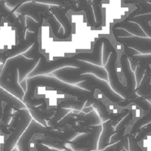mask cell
<instances>
[{
  "label": "cell",
  "mask_w": 151,
  "mask_h": 151,
  "mask_svg": "<svg viewBox=\"0 0 151 151\" xmlns=\"http://www.w3.org/2000/svg\"><path fill=\"white\" fill-rule=\"evenodd\" d=\"M102 130V125L91 127V133L81 134L66 144L70 145L72 151H97Z\"/></svg>",
  "instance_id": "8"
},
{
  "label": "cell",
  "mask_w": 151,
  "mask_h": 151,
  "mask_svg": "<svg viewBox=\"0 0 151 151\" xmlns=\"http://www.w3.org/2000/svg\"><path fill=\"white\" fill-rule=\"evenodd\" d=\"M12 108L6 104V106L3 108L2 116H1V124L0 126H6L8 125V122L10 121V117H12Z\"/></svg>",
  "instance_id": "29"
},
{
  "label": "cell",
  "mask_w": 151,
  "mask_h": 151,
  "mask_svg": "<svg viewBox=\"0 0 151 151\" xmlns=\"http://www.w3.org/2000/svg\"><path fill=\"white\" fill-rule=\"evenodd\" d=\"M91 107L93 109H95L98 112V116L100 117V119H101V121H103V122H106V121L109 120V119H113L115 116L116 114H111L109 111V110L107 109L106 105L104 104L102 100H99V99L96 98L95 100L94 101V103L91 105Z\"/></svg>",
  "instance_id": "22"
},
{
  "label": "cell",
  "mask_w": 151,
  "mask_h": 151,
  "mask_svg": "<svg viewBox=\"0 0 151 151\" xmlns=\"http://www.w3.org/2000/svg\"><path fill=\"white\" fill-rule=\"evenodd\" d=\"M132 118H133V112L130 111L129 113L125 116V118H124L123 119H122V120L119 122V124H117V125L114 128L115 131H116V133H118L123 128H126L128 124L131 121Z\"/></svg>",
  "instance_id": "32"
},
{
  "label": "cell",
  "mask_w": 151,
  "mask_h": 151,
  "mask_svg": "<svg viewBox=\"0 0 151 151\" xmlns=\"http://www.w3.org/2000/svg\"><path fill=\"white\" fill-rule=\"evenodd\" d=\"M117 42L124 47L136 50L141 55L151 54V38L132 36L128 38H115Z\"/></svg>",
  "instance_id": "11"
},
{
  "label": "cell",
  "mask_w": 151,
  "mask_h": 151,
  "mask_svg": "<svg viewBox=\"0 0 151 151\" xmlns=\"http://www.w3.org/2000/svg\"><path fill=\"white\" fill-rule=\"evenodd\" d=\"M24 2V1H5V4L8 8L14 11L19 6L22 5Z\"/></svg>",
  "instance_id": "34"
},
{
  "label": "cell",
  "mask_w": 151,
  "mask_h": 151,
  "mask_svg": "<svg viewBox=\"0 0 151 151\" xmlns=\"http://www.w3.org/2000/svg\"><path fill=\"white\" fill-rule=\"evenodd\" d=\"M39 59H28L22 55L7 59L0 70V87L23 101L25 93L19 83L35 69Z\"/></svg>",
  "instance_id": "2"
},
{
  "label": "cell",
  "mask_w": 151,
  "mask_h": 151,
  "mask_svg": "<svg viewBox=\"0 0 151 151\" xmlns=\"http://www.w3.org/2000/svg\"><path fill=\"white\" fill-rule=\"evenodd\" d=\"M128 140V151H143L139 145V143L136 141L135 136L127 134Z\"/></svg>",
  "instance_id": "31"
},
{
  "label": "cell",
  "mask_w": 151,
  "mask_h": 151,
  "mask_svg": "<svg viewBox=\"0 0 151 151\" xmlns=\"http://www.w3.org/2000/svg\"><path fill=\"white\" fill-rule=\"evenodd\" d=\"M32 119L36 121L44 127H48L47 122L52 117L56 112L55 110H50L49 111H41L39 109H28Z\"/></svg>",
  "instance_id": "20"
},
{
  "label": "cell",
  "mask_w": 151,
  "mask_h": 151,
  "mask_svg": "<svg viewBox=\"0 0 151 151\" xmlns=\"http://www.w3.org/2000/svg\"><path fill=\"white\" fill-rule=\"evenodd\" d=\"M39 134L44 136L47 138L56 139L64 142H67L75 139L79 134L75 131L65 132L50 127H44L36 121L32 119L27 128L25 130L16 144L19 151H30L29 147L31 139L34 135Z\"/></svg>",
  "instance_id": "3"
},
{
  "label": "cell",
  "mask_w": 151,
  "mask_h": 151,
  "mask_svg": "<svg viewBox=\"0 0 151 151\" xmlns=\"http://www.w3.org/2000/svg\"><path fill=\"white\" fill-rule=\"evenodd\" d=\"M91 3L92 4L91 6H92L93 12L95 13L94 19H96V26H97V28L102 24V22H103V15H102L101 10V4L103 3V1H91Z\"/></svg>",
  "instance_id": "26"
},
{
  "label": "cell",
  "mask_w": 151,
  "mask_h": 151,
  "mask_svg": "<svg viewBox=\"0 0 151 151\" xmlns=\"http://www.w3.org/2000/svg\"><path fill=\"white\" fill-rule=\"evenodd\" d=\"M7 60V57H6V55H4V52H0V63H2L3 65L5 63L6 60Z\"/></svg>",
  "instance_id": "37"
},
{
  "label": "cell",
  "mask_w": 151,
  "mask_h": 151,
  "mask_svg": "<svg viewBox=\"0 0 151 151\" xmlns=\"http://www.w3.org/2000/svg\"><path fill=\"white\" fill-rule=\"evenodd\" d=\"M132 102L135 103L137 106L142 108L144 111H150V103L149 102V100H147L146 99L142 98V97H137V98L134 99Z\"/></svg>",
  "instance_id": "30"
},
{
  "label": "cell",
  "mask_w": 151,
  "mask_h": 151,
  "mask_svg": "<svg viewBox=\"0 0 151 151\" xmlns=\"http://www.w3.org/2000/svg\"><path fill=\"white\" fill-rule=\"evenodd\" d=\"M118 54L116 50H114L111 53L107 63L103 67L106 70L108 74V81L110 83V86L115 93L126 100L125 105L129 104L134 99L137 98V95H131L126 86H124L119 81L116 72V63H117Z\"/></svg>",
  "instance_id": "6"
},
{
  "label": "cell",
  "mask_w": 151,
  "mask_h": 151,
  "mask_svg": "<svg viewBox=\"0 0 151 151\" xmlns=\"http://www.w3.org/2000/svg\"><path fill=\"white\" fill-rule=\"evenodd\" d=\"M39 32H29V31L26 30L25 33L24 40L22 42H18L15 47L10 50H6L5 52H3L6 55L7 58H10L15 57L19 55H22L25 52L27 51L38 40Z\"/></svg>",
  "instance_id": "12"
},
{
  "label": "cell",
  "mask_w": 151,
  "mask_h": 151,
  "mask_svg": "<svg viewBox=\"0 0 151 151\" xmlns=\"http://www.w3.org/2000/svg\"><path fill=\"white\" fill-rule=\"evenodd\" d=\"M75 122L76 125L85 128H91L102 125L101 119H100L95 110L91 111L88 114H84L81 111L78 114V117L75 119Z\"/></svg>",
  "instance_id": "17"
},
{
  "label": "cell",
  "mask_w": 151,
  "mask_h": 151,
  "mask_svg": "<svg viewBox=\"0 0 151 151\" xmlns=\"http://www.w3.org/2000/svg\"><path fill=\"white\" fill-rule=\"evenodd\" d=\"M122 149H125L126 150H128V140L127 135L124 136L123 138L120 141L117 142L112 145L109 146L106 149L101 151H119L122 150Z\"/></svg>",
  "instance_id": "27"
},
{
  "label": "cell",
  "mask_w": 151,
  "mask_h": 151,
  "mask_svg": "<svg viewBox=\"0 0 151 151\" xmlns=\"http://www.w3.org/2000/svg\"><path fill=\"white\" fill-rule=\"evenodd\" d=\"M11 151H19V150H18V148H16H16H13Z\"/></svg>",
  "instance_id": "39"
},
{
  "label": "cell",
  "mask_w": 151,
  "mask_h": 151,
  "mask_svg": "<svg viewBox=\"0 0 151 151\" xmlns=\"http://www.w3.org/2000/svg\"><path fill=\"white\" fill-rule=\"evenodd\" d=\"M3 102L8 105L9 106H10L13 109H14L15 111L21 110V109H27L25 105L22 101H20L19 99H17L16 97H14L11 94H10L0 87V120H1V116H2Z\"/></svg>",
  "instance_id": "15"
},
{
  "label": "cell",
  "mask_w": 151,
  "mask_h": 151,
  "mask_svg": "<svg viewBox=\"0 0 151 151\" xmlns=\"http://www.w3.org/2000/svg\"><path fill=\"white\" fill-rule=\"evenodd\" d=\"M110 40L106 37H100L95 41L94 45L93 52L91 53L82 52L78 53L72 56L76 60H82L97 66L103 67V46Z\"/></svg>",
  "instance_id": "10"
},
{
  "label": "cell",
  "mask_w": 151,
  "mask_h": 151,
  "mask_svg": "<svg viewBox=\"0 0 151 151\" xmlns=\"http://www.w3.org/2000/svg\"><path fill=\"white\" fill-rule=\"evenodd\" d=\"M26 78L27 90L22 103L27 109H40V106L38 107V106L46 104L45 97L38 98L35 96L38 88L41 87L53 88L62 93L75 97L77 101L83 103L88 101L92 105L96 99L94 94L90 91L82 89L75 85H69L50 75H39L33 78Z\"/></svg>",
  "instance_id": "1"
},
{
  "label": "cell",
  "mask_w": 151,
  "mask_h": 151,
  "mask_svg": "<svg viewBox=\"0 0 151 151\" xmlns=\"http://www.w3.org/2000/svg\"><path fill=\"white\" fill-rule=\"evenodd\" d=\"M125 29L126 32L134 36L141 37V38H147V35L144 32V31L142 29V28L139 26L137 24L131 22H125V21H121V22H116L111 27V29Z\"/></svg>",
  "instance_id": "18"
},
{
  "label": "cell",
  "mask_w": 151,
  "mask_h": 151,
  "mask_svg": "<svg viewBox=\"0 0 151 151\" xmlns=\"http://www.w3.org/2000/svg\"><path fill=\"white\" fill-rule=\"evenodd\" d=\"M147 125H150V111L147 112L145 115H144L137 122H136V123L133 126L132 130H131L130 134L134 136L136 133L139 132V131L141 129L142 127L147 125Z\"/></svg>",
  "instance_id": "25"
},
{
  "label": "cell",
  "mask_w": 151,
  "mask_h": 151,
  "mask_svg": "<svg viewBox=\"0 0 151 151\" xmlns=\"http://www.w3.org/2000/svg\"><path fill=\"white\" fill-rule=\"evenodd\" d=\"M121 67H122V73L126 81V86L128 87V91L131 95H137L135 90L137 88V81H136L135 74L131 69V66L128 58L122 53L120 58Z\"/></svg>",
  "instance_id": "14"
},
{
  "label": "cell",
  "mask_w": 151,
  "mask_h": 151,
  "mask_svg": "<svg viewBox=\"0 0 151 151\" xmlns=\"http://www.w3.org/2000/svg\"><path fill=\"white\" fill-rule=\"evenodd\" d=\"M35 143L47 146V147H54V148L57 149L58 150H64L67 148V147L66 146V142L60 141V140L56 139L47 138V137L37 139Z\"/></svg>",
  "instance_id": "23"
},
{
  "label": "cell",
  "mask_w": 151,
  "mask_h": 151,
  "mask_svg": "<svg viewBox=\"0 0 151 151\" xmlns=\"http://www.w3.org/2000/svg\"><path fill=\"white\" fill-rule=\"evenodd\" d=\"M35 147L38 151H60V150H51V149H50L48 147H47V146H44L43 145L38 144V143H35Z\"/></svg>",
  "instance_id": "35"
},
{
  "label": "cell",
  "mask_w": 151,
  "mask_h": 151,
  "mask_svg": "<svg viewBox=\"0 0 151 151\" xmlns=\"http://www.w3.org/2000/svg\"><path fill=\"white\" fill-rule=\"evenodd\" d=\"M128 22L137 24L144 31L145 33L147 35V38H151V13L136 16V17L128 20Z\"/></svg>",
  "instance_id": "21"
},
{
  "label": "cell",
  "mask_w": 151,
  "mask_h": 151,
  "mask_svg": "<svg viewBox=\"0 0 151 151\" xmlns=\"http://www.w3.org/2000/svg\"><path fill=\"white\" fill-rule=\"evenodd\" d=\"M125 4H132L137 7L134 12L130 13L123 21L128 22L130 19L138 16H142L151 13V3L147 1H124Z\"/></svg>",
  "instance_id": "19"
},
{
  "label": "cell",
  "mask_w": 151,
  "mask_h": 151,
  "mask_svg": "<svg viewBox=\"0 0 151 151\" xmlns=\"http://www.w3.org/2000/svg\"><path fill=\"white\" fill-rule=\"evenodd\" d=\"M111 119L106 121L102 124L103 130L99 138L97 144V151H101L106 149L109 146L112 145L110 143V138L111 136L116 134L114 128L111 126Z\"/></svg>",
  "instance_id": "16"
},
{
  "label": "cell",
  "mask_w": 151,
  "mask_h": 151,
  "mask_svg": "<svg viewBox=\"0 0 151 151\" xmlns=\"http://www.w3.org/2000/svg\"><path fill=\"white\" fill-rule=\"evenodd\" d=\"M85 77L86 81L79 83L75 86L82 89L90 91L94 94H95L96 89L99 90L102 94H104L105 97L109 101L113 103H116L119 105L125 100V99L121 97L112 90L107 81L100 79L91 74H86Z\"/></svg>",
  "instance_id": "7"
},
{
  "label": "cell",
  "mask_w": 151,
  "mask_h": 151,
  "mask_svg": "<svg viewBox=\"0 0 151 151\" xmlns=\"http://www.w3.org/2000/svg\"><path fill=\"white\" fill-rule=\"evenodd\" d=\"M85 61L78 60L70 57H63L54 60H47L44 55L41 53L39 61L35 69L27 75V78H33L39 75H47L51 72L62 69L63 67H76L83 68Z\"/></svg>",
  "instance_id": "5"
},
{
  "label": "cell",
  "mask_w": 151,
  "mask_h": 151,
  "mask_svg": "<svg viewBox=\"0 0 151 151\" xmlns=\"http://www.w3.org/2000/svg\"><path fill=\"white\" fill-rule=\"evenodd\" d=\"M41 53L40 52L39 50V41H37L35 42V44L27 50L24 53L22 54V55L24 58L28 59H35L40 58Z\"/></svg>",
  "instance_id": "28"
},
{
  "label": "cell",
  "mask_w": 151,
  "mask_h": 151,
  "mask_svg": "<svg viewBox=\"0 0 151 151\" xmlns=\"http://www.w3.org/2000/svg\"><path fill=\"white\" fill-rule=\"evenodd\" d=\"M12 116H17L19 118V123L16 128L13 130L10 135L7 139L4 144L3 151H11L14 148L15 145L17 144L19 138L22 137L25 130L27 128L28 125L32 119L29 110L27 109H21L12 113Z\"/></svg>",
  "instance_id": "9"
},
{
  "label": "cell",
  "mask_w": 151,
  "mask_h": 151,
  "mask_svg": "<svg viewBox=\"0 0 151 151\" xmlns=\"http://www.w3.org/2000/svg\"><path fill=\"white\" fill-rule=\"evenodd\" d=\"M113 35H114L115 38H128V37H132L134 35L128 33V32L122 29H111Z\"/></svg>",
  "instance_id": "33"
},
{
  "label": "cell",
  "mask_w": 151,
  "mask_h": 151,
  "mask_svg": "<svg viewBox=\"0 0 151 151\" xmlns=\"http://www.w3.org/2000/svg\"><path fill=\"white\" fill-rule=\"evenodd\" d=\"M55 78L69 85H76L79 83L86 81V74H91L101 80L108 81V74L104 67L86 62L83 68L63 67L52 72Z\"/></svg>",
  "instance_id": "4"
},
{
  "label": "cell",
  "mask_w": 151,
  "mask_h": 151,
  "mask_svg": "<svg viewBox=\"0 0 151 151\" xmlns=\"http://www.w3.org/2000/svg\"><path fill=\"white\" fill-rule=\"evenodd\" d=\"M69 9L68 7H63L60 6L51 5L50 6L49 11L55 16L58 22L61 25L63 29V40H66L72 35V24L66 17V13Z\"/></svg>",
  "instance_id": "13"
},
{
  "label": "cell",
  "mask_w": 151,
  "mask_h": 151,
  "mask_svg": "<svg viewBox=\"0 0 151 151\" xmlns=\"http://www.w3.org/2000/svg\"><path fill=\"white\" fill-rule=\"evenodd\" d=\"M63 151H72V150H71V149L68 148V147H67V148H66V150H63Z\"/></svg>",
  "instance_id": "38"
},
{
  "label": "cell",
  "mask_w": 151,
  "mask_h": 151,
  "mask_svg": "<svg viewBox=\"0 0 151 151\" xmlns=\"http://www.w3.org/2000/svg\"><path fill=\"white\" fill-rule=\"evenodd\" d=\"M20 86L22 87V88L23 89V91H24V93L26 92V90H27V78L24 79L22 82L19 83Z\"/></svg>",
  "instance_id": "36"
},
{
  "label": "cell",
  "mask_w": 151,
  "mask_h": 151,
  "mask_svg": "<svg viewBox=\"0 0 151 151\" xmlns=\"http://www.w3.org/2000/svg\"><path fill=\"white\" fill-rule=\"evenodd\" d=\"M85 103H81V102L77 101L76 100H64L62 101L58 105L56 109H73V110L78 111H82L84 107Z\"/></svg>",
  "instance_id": "24"
}]
</instances>
